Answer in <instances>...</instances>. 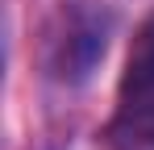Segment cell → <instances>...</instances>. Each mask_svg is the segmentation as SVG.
Masks as SVG:
<instances>
[{"label": "cell", "instance_id": "7a4b0ae2", "mask_svg": "<svg viewBox=\"0 0 154 150\" xmlns=\"http://www.w3.org/2000/svg\"><path fill=\"white\" fill-rule=\"evenodd\" d=\"M142 100H154V13L137 25L121 71V104H142Z\"/></svg>", "mask_w": 154, "mask_h": 150}, {"label": "cell", "instance_id": "3957f363", "mask_svg": "<svg viewBox=\"0 0 154 150\" xmlns=\"http://www.w3.org/2000/svg\"><path fill=\"white\" fill-rule=\"evenodd\" d=\"M112 150H154V100L121 104L117 121L108 129Z\"/></svg>", "mask_w": 154, "mask_h": 150}, {"label": "cell", "instance_id": "6da1fadb", "mask_svg": "<svg viewBox=\"0 0 154 150\" xmlns=\"http://www.w3.org/2000/svg\"><path fill=\"white\" fill-rule=\"evenodd\" d=\"M108 46V21L96 17H75L67 25V38L58 42V58H54V71L63 79H88L92 67L104 58Z\"/></svg>", "mask_w": 154, "mask_h": 150}]
</instances>
